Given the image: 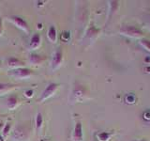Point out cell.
I'll return each mask as SVG.
<instances>
[{
  "label": "cell",
  "mask_w": 150,
  "mask_h": 141,
  "mask_svg": "<svg viewBox=\"0 0 150 141\" xmlns=\"http://www.w3.org/2000/svg\"><path fill=\"white\" fill-rule=\"evenodd\" d=\"M141 43H142L145 48L150 51V41H146V40H142L141 41Z\"/></svg>",
  "instance_id": "cell-15"
},
{
  "label": "cell",
  "mask_w": 150,
  "mask_h": 141,
  "mask_svg": "<svg viewBox=\"0 0 150 141\" xmlns=\"http://www.w3.org/2000/svg\"><path fill=\"white\" fill-rule=\"evenodd\" d=\"M120 32L123 35L126 36H129V37H134V38H139V37H143L144 33L138 29L137 27L132 26H125L123 27H121Z\"/></svg>",
  "instance_id": "cell-1"
},
{
  "label": "cell",
  "mask_w": 150,
  "mask_h": 141,
  "mask_svg": "<svg viewBox=\"0 0 150 141\" xmlns=\"http://www.w3.org/2000/svg\"><path fill=\"white\" fill-rule=\"evenodd\" d=\"M33 93H34V92H33L32 89H29V90H26L25 91V96L28 97V98H30V97L33 96Z\"/></svg>",
  "instance_id": "cell-17"
},
{
  "label": "cell",
  "mask_w": 150,
  "mask_h": 141,
  "mask_svg": "<svg viewBox=\"0 0 150 141\" xmlns=\"http://www.w3.org/2000/svg\"><path fill=\"white\" fill-rule=\"evenodd\" d=\"M110 137V134L106 133V132H102V133H100L98 135V138L100 141H107Z\"/></svg>",
  "instance_id": "cell-12"
},
{
  "label": "cell",
  "mask_w": 150,
  "mask_h": 141,
  "mask_svg": "<svg viewBox=\"0 0 150 141\" xmlns=\"http://www.w3.org/2000/svg\"><path fill=\"white\" fill-rule=\"evenodd\" d=\"M7 105L9 109H14L18 105V99L15 96H11L7 101Z\"/></svg>",
  "instance_id": "cell-8"
},
{
  "label": "cell",
  "mask_w": 150,
  "mask_h": 141,
  "mask_svg": "<svg viewBox=\"0 0 150 141\" xmlns=\"http://www.w3.org/2000/svg\"><path fill=\"white\" fill-rule=\"evenodd\" d=\"M62 59H63L62 52H61L60 49L56 50V52L54 54L53 60H52V66H53V69L57 68L58 66L61 64V62H62Z\"/></svg>",
  "instance_id": "cell-5"
},
{
  "label": "cell",
  "mask_w": 150,
  "mask_h": 141,
  "mask_svg": "<svg viewBox=\"0 0 150 141\" xmlns=\"http://www.w3.org/2000/svg\"><path fill=\"white\" fill-rule=\"evenodd\" d=\"M9 130H11V124H9V123H7L6 125H5L4 129H3V134H4L5 135H8V132H9Z\"/></svg>",
  "instance_id": "cell-16"
},
{
  "label": "cell",
  "mask_w": 150,
  "mask_h": 141,
  "mask_svg": "<svg viewBox=\"0 0 150 141\" xmlns=\"http://www.w3.org/2000/svg\"><path fill=\"white\" fill-rule=\"evenodd\" d=\"M40 41H41V39H40V34H35L33 35L32 38H31V41H30V44H29V47L32 49H37L38 47L40 45Z\"/></svg>",
  "instance_id": "cell-7"
},
{
  "label": "cell",
  "mask_w": 150,
  "mask_h": 141,
  "mask_svg": "<svg viewBox=\"0 0 150 141\" xmlns=\"http://www.w3.org/2000/svg\"><path fill=\"white\" fill-rule=\"evenodd\" d=\"M42 122H43V119H42V115L40 113H38L37 118H36V128L37 130L40 129V127L42 125Z\"/></svg>",
  "instance_id": "cell-10"
},
{
  "label": "cell",
  "mask_w": 150,
  "mask_h": 141,
  "mask_svg": "<svg viewBox=\"0 0 150 141\" xmlns=\"http://www.w3.org/2000/svg\"><path fill=\"white\" fill-rule=\"evenodd\" d=\"M11 75L15 77H19V78H25V77H29L30 75L32 74V70L27 69V68H16L12 70L9 72Z\"/></svg>",
  "instance_id": "cell-2"
},
{
  "label": "cell",
  "mask_w": 150,
  "mask_h": 141,
  "mask_svg": "<svg viewBox=\"0 0 150 141\" xmlns=\"http://www.w3.org/2000/svg\"><path fill=\"white\" fill-rule=\"evenodd\" d=\"M12 86L9 84H6V83H0V93L1 92H5L8 89L11 88Z\"/></svg>",
  "instance_id": "cell-14"
},
{
  "label": "cell",
  "mask_w": 150,
  "mask_h": 141,
  "mask_svg": "<svg viewBox=\"0 0 150 141\" xmlns=\"http://www.w3.org/2000/svg\"><path fill=\"white\" fill-rule=\"evenodd\" d=\"M11 20L14 25H15L16 26H18L19 28H21L22 30H25V32L28 31V25L23 18L18 17V16H12L11 18Z\"/></svg>",
  "instance_id": "cell-4"
},
{
  "label": "cell",
  "mask_w": 150,
  "mask_h": 141,
  "mask_svg": "<svg viewBox=\"0 0 150 141\" xmlns=\"http://www.w3.org/2000/svg\"><path fill=\"white\" fill-rule=\"evenodd\" d=\"M8 65L11 66V67L16 69V68H17V66L21 65V63H20V61H19L17 58H9V59H8Z\"/></svg>",
  "instance_id": "cell-11"
},
{
  "label": "cell",
  "mask_w": 150,
  "mask_h": 141,
  "mask_svg": "<svg viewBox=\"0 0 150 141\" xmlns=\"http://www.w3.org/2000/svg\"><path fill=\"white\" fill-rule=\"evenodd\" d=\"M57 87H58V85L55 84V83H51V84H49L48 86L46 87V88L44 89V91L42 92V95H41L40 100L43 101V100H46L47 98L51 97L55 92L56 89H57Z\"/></svg>",
  "instance_id": "cell-3"
},
{
  "label": "cell",
  "mask_w": 150,
  "mask_h": 141,
  "mask_svg": "<svg viewBox=\"0 0 150 141\" xmlns=\"http://www.w3.org/2000/svg\"><path fill=\"white\" fill-rule=\"evenodd\" d=\"M48 39L52 42H55V41H56V29L54 26H50L49 30H48Z\"/></svg>",
  "instance_id": "cell-9"
},
{
  "label": "cell",
  "mask_w": 150,
  "mask_h": 141,
  "mask_svg": "<svg viewBox=\"0 0 150 141\" xmlns=\"http://www.w3.org/2000/svg\"><path fill=\"white\" fill-rule=\"evenodd\" d=\"M2 32V23H1V20H0V34H1Z\"/></svg>",
  "instance_id": "cell-18"
},
{
  "label": "cell",
  "mask_w": 150,
  "mask_h": 141,
  "mask_svg": "<svg viewBox=\"0 0 150 141\" xmlns=\"http://www.w3.org/2000/svg\"><path fill=\"white\" fill-rule=\"evenodd\" d=\"M30 61L34 64H38L41 61V58L39 55H31L30 56Z\"/></svg>",
  "instance_id": "cell-13"
},
{
  "label": "cell",
  "mask_w": 150,
  "mask_h": 141,
  "mask_svg": "<svg viewBox=\"0 0 150 141\" xmlns=\"http://www.w3.org/2000/svg\"><path fill=\"white\" fill-rule=\"evenodd\" d=\"M136 141H137V140H136ZM138 141H145V140H138Z\"/></svg>",
  "instance_id": "cell-19"
},
{
  "label": "cell",
  "mask_w": 150,
  "mask_h": 141,
  "mask_svg": "<svg viewBox=\"0 0 150 141\" xmlns=\"http://www.w3.org/2000/svg\"><path fill=\"white\" fill-rule=\"evenodd\" d=\"M73 138L75 141H82L83 140V128L81 122H77L74 128Z\"/></svg>",
  "instance_id": "cell-6"
}]
</instances>
